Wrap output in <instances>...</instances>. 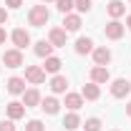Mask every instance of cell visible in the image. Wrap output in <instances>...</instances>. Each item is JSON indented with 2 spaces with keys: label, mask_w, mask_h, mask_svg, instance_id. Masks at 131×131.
I'll list each match as a JSON object with an SVG mask.
<instances>
[{
  "label": "cell",
  "mask_w": 131,
  "mask_h": 131,
  "mask_svg": "<svg viewBox=\"0 0 131 131\" xmlns=\"http://www.w3.org/2000/svg\"><path fill=\"white\" fill-rule=\"evenodd\" d=\"M48 20H50V13L46 5H33L28 10V23L33 28H43V25H48Z\"/></svg>",
  "instance_id": "1"
},
{
  "label": "cell",
  "mask_w": 131,
  "mask_h": 131,
  "mask_svg": "<svg viewBox=\"0 0 131 131\" xmlns=\"http://www.w3.org/2000/svg\"><path fill=\"white\" fill-rule=\"evenodd\" d=\"M124 33H126V25H124L121 20H108L106 28H103V35H106L108 40H121Z\"/></svg>",
  "instance_id": "2"
},
{
  "label": "cell",
  "mask_w": 131,
  "mask_h": 131,
  "mask_svg": "<svg viewBox=\"0 0 131 131\" xmlns=\"http://www.w3.org/2000/svg\"><path fill=\"white\" fill-rule=\"evenodd\" d=\"M3 63H5V68H20V66L25 63V58H23V50H18V48L3 50Z\"/></svg>",
  "instance_id": "3"
},
{
  "label": "cell",
  "mask_w": 131,
  "mask_h": 131,
  "mask_svg": "<svg viewBox=\"0 0 131 131\" xmlns=\"http://www.w3.org/2000/svg\"><path fill=\"white\" fill-rule=\"evenodd\" d=\"M25 81L33 83V86H40L46 81V71L43 66H25Z\"/></svg>",
  "instance_id": "4"
},
{
  "label": "cell",
  "mask_w": 131,
  "mask_h": 131,
  "mask_svg": "<svg viewBox=\"0 0 131 131\" xmlns=\"http://www.w3.org/2000/svg\"><path fill=\"white\" fill-rule=\"evenodd\" d=\"M10 40H13V46L18 50H23V48L30 46V33L25 30V28H15V30L10 33Z\"/></svg>",
  "instance_id": "5"
},
{
  "label": "cell",
  "mask_w": 131,
  "mask_h": 131,
  "mask_svg": "<svg viewBox=\"0 0 131 131\" xmlns=\"http://www.w3.org/2000/svg\"><path fill=\"white\" fill-rule=\"evenodd\" d=\"M48 40H50V46L53 48H66V43H68V33L63 30V28H50L48 30Z\"/></svg>",
  "instance_id": "6"
},
{
  "label": "cell",
  "mask_w": 131,
  "mask_h": 131,
  "mask_svg": "<svg viewBox=\"0 0 131 131\" xmlns=\"http://www.w3.org/2000/svg\"><path fill=\"white\" fill-rule=\"evenodd\" d=\"M131 91V81H126V78H116V81H111V96L114 98H126Z\"/></svg>",
  "instance_id": "7"
},
{
  "label": "cell",
  "mask_w": 131,
  "mask_h": 131,
  "mask_svg": "<svg viewBox=\"0 0 131 131\" xmlns=\"http://www.w3.org/2000/svg\"><path fill=\"white\" fill-rule=\"evenodd\" d=\"M5 88H8V93H10V96H23V93H25V78L13 76V78H8Z\"/></svg>",
  "instance_id": "8"
},
{
  "label": "cell",
  "mask_w": 131,
  "mask_h": 131,
  "mask_svg": "<svg viewBox=\"0 0 131 131\" xmlns=\"http://www.w3.org/2000/svg\"><path fill=\"white\" fill-rule=\"evenodd\" d=\"M40 101H43V96H40L38 88H25V93H23V106H25V108L40 106Z\"/></svg>",
  "instance_id": "9"
},
{
  "label": "cell",
  "mask_w": 131,
  "mask_h": 131,
  "mask_svg": "<svg viewBox=\"0 0 131 131\" xmlns=\"http://www.w3.org/2000/svg\"><path fill=\"white\" fill-rule=\"evenodd\" d=\"M91 56H93V63L96 66H108L111 63V50L106 48V46H96Z\"/></svg>",
  "instance_id": "10"
},
{
  "label": "cell",
  "mask_w": 131,
  "mask_h": 131,
  "mask_svg": "<svg viewBox=\"0 0 131 131\" xmlns=\"http://www.w3.org/2000/svg\"><path fill=\"white\" fill-rule=\"evenodd\" d=\"M106 13L111 20H118L121 15H126V3H121V0H111L108 5H106Z\"/></svg>",
  "instance_id": "11"
},
{
  "label": "cell",
  "mask_w": 131,
  "mask_h": 131,
  "mask_svg": "<svg viewBox=\"0 0 131 131\" xmlns=\"http://www.w3.org/2000/svg\"><path fill=\"white\" fill-rule=\"evenodd\" d=\"M91 81L98 83V86H101V83H108L111 81L108 68H106V66H93V68H91Z\"/></svg>",
  "instance_id": "12"
},
{
  "label": "cell",
  "mask_w": 131,
  "mask_h": 131,
  "mask_svg": "<svg viewBox=\"0 0 131 131\" xmlns=\"http://www.w3.org/2000/svg\"><path fill=\"white\" fill-rule=\"evenodd\" d=\"M5 114H8V118H13V121L23 118V116H25V106H23V101H10V103L5 106Z\"/></svg>",
  "instance_id": "13"
},
{
  "label": "cell",
  "mask_w": 131,
  "mask_h": 131,
  "mask_svg": "<svg viewBox=\"0 0 131 131\" xmlns=\"http://www.w3.org/2000/svg\"><path fill=\"white\" fill-rule=\"evenodd\" d=\"M63 30L66 33L81 30V15H78V13H68V15H63Z\"/></svg>",
  "instance_id": "14"
},
{
  "label": "cell",
  "mask_w": 131,
  "mask_h": 131,
  "mask_svg": "<svg viewBox=\"0 0 131 131\" xmlns=\"http://www.w3.org/2000/svg\"><path fill=\"white\" fill-rule=\"evenodd\" d=\"M81 96L86 98V101H98V98H101V86L93 83V81H88V83L81 88Z\"/></svg>",
  "instance_id": "15"
},
{
  "label": "cell",
  "mask_w": 131,
  "mask_h": 131,
  "mask_svg": "<svg viewBox=\"0 0 131 131\" xmlns=\"http://www.w3.org/2000/svg\"><path fill=\"white\" fill-rule=\"evenodd\" d=\"M40 108H43L48 116H56L58 111H61V101H58L56 96H46L43 101H40Z\"/></svg>",
  "instance_id": "16"
},
{
  "label": "cell",
  "mask_w": 131,
  "mask_h": 131,
  "mask_svg": "<svg viewBox=\"0 0 131 131\" xmlns=\"http://www.w3.org/2000/svg\"><path fill=\"white\" fill-rule=\"evenodd\" d=\"M73 48H76V53H78V56H88V53H93V48H96V46H93V40H91L88 35H81V38L76 40V46H73Z\"/></svg>",
  "instance_id": "17"
},
{
  "label": "cell",
  "mask_w": 131,
  "mask_h": 131,
  "mask_svg": "<svg viewBox=\"0 0 131 131\" xmlns=\"http://www.w3.org/2000/svg\"><path fill=\"white\" fill-rule=\"evenodd\" d=\"M33 53L38 56V58H48V56H53V46H50V40H38L35 46H33Z\"/></svg>",
  "instance_id": "18"
},
{
  "label": "cell",
  "mask_w": 131,
  "mask_h": 131,
  "mask_svg": "<svg viewBox=\"0 0 131 131\" xmlns=\"http://www.w3.org/2000/svg\"><path fill=\"white\" fill-rule=\"evenodd\" d=\"M50 91H53V93H66V91H68V78L61 76V73H56V76L50 78Z\"/></svg>",
  "instance_id": "19"
},
{
  "label": "cell",
  "mask_w": 131,
  "mask_h": 131,
  "mask_svg": "<svg viewBox=\"0 0 131 131\" xmlns=\"http://www.w3.org/2000/svg\"><path fill=\"white\" fill-rule=\"evenodd\" d=\"M66 108H71V111H78L83 106V96L81 93H66V101H63Z\"/></svg>",
  "instance_id": "20"
},
{
  "label": "cell",
  "mask_w": 131,
  "mask_h": 131,
  "mask_svg": "<svg viewBox=\"0 0 131 131\" xmlns=\"http://www.w3.org/2000/svg\"><path fill=\"white\" fill-rule=\"evenodd\" d=\"M78 126H81V116L76 114V111H71V114L63 116V129L66 131H76Z\"/></svg>",
  "instance_id": "21"
},
{
  "label": "cell",
  "mask_w": 131,
  "mask_h": 131,
  "mask_svg": "<svg viewBox=\"0 0 131 131\" xmlns=\"http://www.w3.org/2000/svg\"><path fill=\"white\" fill-rule=\"evenodd\" d=\"M61 66H63V61H61L58 56H48V58H46V63H43V71H46V73H53V76H56V73L61 71Z\"/></svg>",
  "instance_id": "22"
},
{
  "label": "cell",
  "mask_w": 131,
  "mask_h": 131,
  "mask_svg": "<svg viewBox=\"0 0 131 131\" xmlns=\"http://www.w3.org/2000/svg\"><path fill=\"white\" fill-rule=\"evenodd\" d=\"M81 126H83V131H101V126H103V124H101V118L91 116V118H86V121H83Z\"/></svg>",
  "instance_id": "23"
},
{
  "label": "cell",
  "mask_w": 131,
  "mask_h": 131,
  "mask_svg": "<svg viewBox=\"0 0 131 131\" xmlns=\"http://www.w3.org/2000/svg\"><path fill=\"white\" fill-rule=\"evenodd\" d=\"M56 8H58L63 15H68V13L76 8V0H56Z\"/></svg>",
  "instance_id": "24"
},
{
  "label": "cell",
  "mask_w": 131,
  "mask_h": 131,
  "mask_svg": "<svg viewBox=\"0 0 131 131\" xmlns=\"http://www.w3.org/2000/svg\"><path fill=\"white\" fill-rule=\"evenodd\" d=\"M25 131H46V124H43L40 118H30V121L25 124Z\"/></svg>",
  "instance_id": "25"
},
{
  "label": "cell",
  "mask_w": 131,
  "mask_h": 131,
  "mask_svg": "<svg viewBox=\"0 0 131 131\" xmlns=\"http://www.w3.org/2000/svg\"><path fill=\"white\" fill-rule=\"evenodd\" d=\"M91 5H93L91 0H76V10H78V15H81V13H88Z\"/></svg>",
  "instance_id": "26"
},
{
  "label": "cell",
  "mask_w": 131,
  "mask_h": 131,
  "mask_svg": "<svg viewBox=\"0 0 131 131\" xmlns=\"http://www.w3.org/2000/svg\"><path fill=\"white\" fill-rule=\"evenodd\" d=\"M0 131H15V121L13 118H3L0 121Z\"/></svg>",
  "instance_id": "27"
},
{
  "label": "cell",
  "mask_w": 131,
  "mask_h": 131,
  "mask_svg": "<svg viewBox=\"0 0 131 131\" xmlns=\"http://www.w3.org/2000/svg\"><path fill=\"white\" fill-rule=\"evenodd\" d=\"M5 5H8L10 10H18V8L23 5V0H5Z\"/></svg>",
  "instance_id": "28"
},
{
  "label": "cell",
  "mask_w": 131,
  "mask_h": 131,
  "mask_svg": "<svg viewBox=\"0 0 131 131\" xmlns=\"http://www.w3.org/2000/svg\"><path fill=\"white\" fill-rule=\"evenodd\" d=\"M8 23V8H0V25Z\"/></svg>",
  "instance_id": "29"
},
{
  "label": "cell",
  "mask_w": 131,
  "mask_h": 131,
  "mask_svg": "<svg viewBox=\"0 0 131 131\" xmlns=\"http://www.w3.org/2000/svg\"><path fill=\"white\" fill-rule=\"evenodd\" d=\"M5 38H8V33H5V28H3V25H0V46L5 43Z\"/></svg>",
  "instance_id": "30"
},
{
  "label": "cell",
  "mask_w": 131,
  "mask_h": 131,
  "mask_svg": "<svg viewBox=\"0 0 131 131\" xmlns=\"http://www.w3.org/2000/svg\"><path fill=\"white\" fill-rule=\"evenodd\" d=\"M126 116H129V118H131V101H129V103H126Z\"/></svg>",
  "instance_id": "31"
},
{
  "label": "cell",
  "mask_w": 131,
  "mask_h": 131,
  "mask_svg": "<svg viewBox=\"0 0 131 131\" xmlns=\"http://www.w3.org/2000/svg\"><path fill=\"white\" fill-rule=\"evenodd\" d=\"M126 28L131 30V15H126Z\"/></svg>",
  "instance_id": "32"
},
{
  "label": "cell",
  "mask_w": 131,
  "mask_h": 131,
  "mask_svg": "<svg viewBox=\"0 0 131 131\" xmlns=\"http://www.w3.org/2000/svg\"><path fill=\"white\" fill-rule=\"evenodd\" d=\"M43 3H56V0H43Z\"/></svg>",
  "instance_id": "33"
},
{
  "label": "cell",
  "mask_w": 131,
  "mask_h": 131,
  "mask_svg": "<svg viewBox=\"0 0 131 131\" xmlns=\"http://www.w3.org/2000/svg\"><path fill=\"white\" fill-rule=\"evenodd\" d=\"M114 131H118V129H114Z\"/></svg>",
  "instance_id": "34"
},
{
  "label": "cell",
  "mask_w": 131,
  "mask_h": 131,
  "mask_svg": "<svg viewBox=\"0 0 131 131\" xmlns=\"http://www.w3.org/2000/svg\"><path fill=\"white\" fill-rule=\"evenodd\" d=\"M129 3H131V0H129Z\"/></svg>",
  "instance_id": "35"
}]
</instances>
